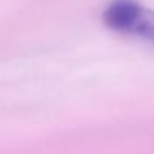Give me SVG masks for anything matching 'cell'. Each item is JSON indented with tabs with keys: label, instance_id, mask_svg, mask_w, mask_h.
I'll list each match as a JSON object with an SVG mask.
<instances>
[{
	"label": "cell",
	"instance_id": "cell-1",
	"mask_svg": "<svg viewBox=\"0 0 154 154\" xmlns=\"http://www.w3.org/2000/svg\"><path fill=\"white\" fill-rule=\"evenodd\" d=\"M103 23L113 32L154 43V10L137 0H111L103 12Z\"/></svg>",
	"mask_w": 154,
	"mask_h": 154
}]
</instances>
